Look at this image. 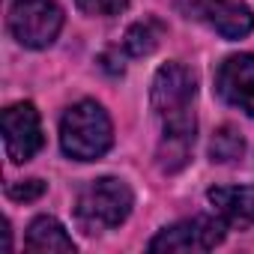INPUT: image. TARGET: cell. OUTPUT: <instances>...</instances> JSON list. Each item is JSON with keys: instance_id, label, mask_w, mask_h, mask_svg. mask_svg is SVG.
I'll return each instance as SVG.
<instances>
[{"instance_id": "obj_1", "label": "cell", "mask_w": 254, "mask_h": 254, "mask_svg": "<svg viewBox=\"0 0 254 254\" xmlns=\"http://www.w3.org/2000/svg\"><path fill=\"white\" fill-rule=\"evenodd\" d=\"M194 96H197V78L183 63H165L150 90L153 111L162 123V141H159V168L165 174H177L189 165L191 147H194Z\"/></svg>"}, {"instance_id": "obj_2", "label": "cell", "mask_w": 254, "mask_h": 254, "mask_svg": "<svg viewBox=\"0 0 254 254\" xmlns=\"http://www.w3.org/2000/svg\"><path fill=\"white\" fill-rule=\"evenodd\" d=\"M111 144H114V126L99 102L81 99L72 108H66L60 120V147L69 159L96 162L111 150Z\"/></svg>"}, {"instance_id": "obj_3", "label": "cell", "mask_w": 254, "mask_h": 254, "mask_svg": "<svg viewBox=\"0 0 254 254\" xmlns=\"http://www.w3.org/2000/svg\"><path fill=\"white\" fill-rule=\"evenodd\" d=\"M135 206V194L117 177H99L87 183L75 200V221L84 233H105L120 227Z\"/></svg>"}, {"instance_id": "obj_4", "label": "cell", "mask_w": 254, "mask_h": 254, "mask_svg": "<svg viewBox=\"0 0 254 254\" xmlns=\"http://www.w3.org/2000/svg\"><path fill=\"white\" fill-rule=\"evenodd\" d=\"M227 230V221L215 212V215H194V218H183L165 230H159L150 239V251L153 254H194V251H212L215 245H221Z\"/></svg>"}, {"instance_id": "obj_5", "label": "cell", "mask_w": 254, "mask_h": 254, "mask_svg": "<svg viewBox=\"0 0 254 254\" xmlns=\"http://www.w3.org/2000/svg\"><path fill=\"white\" fill-rule=\"evenodd\" d=\"M63 27V9L54 0H15L9 9V33L24 48H48Z\"/></svg>"}, {"instance_id": "obj_6", "label": "cell", "mask_w": 254, "mask_h": 254, "mask_svg": "<svg viewBox=\"0 0 254 254\" xmlns=\"http://www.w3.org/2000/svg\"><path fill=\"white\" fill-rule=\"evenodd\" d=\"M0 129H3V150H6L9 162H15V165L30 162L42 150V141H45L42 120L30 102L9 105L3 111V120H0Z\"/></svg>"}, {"instance_id": "obj_7", "label": "cell", "mask_w": 254, "mask_h": 254, "mask_svg": "<svg viewBox=\"0 0 254 254\" xmlns=\"http://www.w3.org/2000/svg\"><path fill=\"white\" fill-rule=\"evenodd\" d=\"M189 18L206 21L221 39H242L254 27V15L245 3L236 0H177Z\"/></svg>"}, {"instance_id": "obj_8", "label": "cell", "mask_w": 254, "mask_h": 254, "mask_svg": "<svg viewBox=\"0 0 254 254\" xmlns=\"http://www.w3.org/2000/svg\"><path fill=\"white\" fill-rule=\"evenodd\" d=\"M215 93L230 108L254 117V54H230L215 72Z\"/></svg>"}, {"instance_id": "obj_9", "label": "cell", "mask_w": 254, "mask_h": 254, "mask_svg": "<svg viewBox=\"0 0 254 254\" xmlns=\"http://www.w3.org/2000/svg\"><path fill=\"white\" fill-rule=\"evenodd\" d=\"M212 209L227 221V227H248L254 224V186H218L209 189Z\"/></svg>"}, {"instance_id": "obj_10", "label": "cell", "mask_w": 254, "mask_h": 254, "mask_svg": "<svg viewBox=\"0 0 254 254\" xmlns=\"http://www.w3.org/2000/svg\"><path fill=\"white\" fill-rule=\"evenodd\" d=\"M24 248L27 251H42V254H54V251L69 254V251H75V239L66 233V227L54 215H39L27 227Z\"/></svg>"}, {"instance_id": "obj_11", "label": "cell", "mask_w": 254, "mask_h": 254, "mask_svg": "<svg viewBox=\"0 0 254 254\" xmlns=\"http://www.w3.org/2000/svg\"><path fill=\"white\" fill-rule=\"evenodd\" d=\"M165 36V24L156 18V15H147L144 21H135L129 30H126V39H123V48L129 51L132 57H147L159 48Z\"/></svg>"}, {"instance_id": "obj_12", "label": "cell", "mask_w": 254, "mask_h": 254, "mask_svg": "<svg viewBox=\"0 0 254 254\" xmlns=\"http://www.w3.org/2000/svg\"><path fill=\"white\" fill-rule=\"evenodd\" d=\"M242 153H245V141L236 135V129L224 126V129H218V132L212 135V144H209V156H212V162L227 165V162L242 159Z\"/></svg>"}, {"instance_id": "obj_13", "label": "cell", "mask_w": 254, "mask_h": 254, "mask_svg": "<svg viewBox=\"0 0 254 254\" xmlns=\"http://www.w3.org/2000/svg\"><path fill=\"white\" fill-rule=\"evenodd\" d=\"M78 9L84 15H93V18H111V15H120L129 0H75Z\"/></svg>"}, {"instance_id": "obj_14", "label": "cell", "mask_w": 254, "mask_h": 254, "mask_svg": "<svg viewBox=\"0 0 254 254\" xmlns=\"http://www.w3.org/2000/svg\"><path fill=\"white\" fill-rule=\"evenodd\" d=\"M6 194L12 200H36L45 194V183L42 180H21V183H9Z\"/></svg>"}]
</instances>
